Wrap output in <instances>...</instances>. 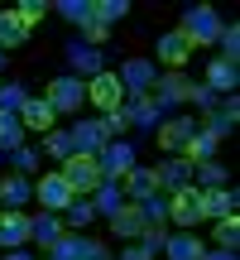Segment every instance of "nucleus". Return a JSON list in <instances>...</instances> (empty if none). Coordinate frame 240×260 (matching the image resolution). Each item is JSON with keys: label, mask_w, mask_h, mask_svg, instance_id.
I'll use <instances>...</instances> for the list:
<instances>
[{"label": "nucleus", "mask_w": 240, "mask_h": 260, "mask_svg": "<svg viewBox=\"0 0 240 260\" xmlns=\"http://www.w3.org/2000/svg\"><path fill=\"white\" fill-rule=\"evenodd\" d=\"M24 39H29L24 19H19L15 10H0V53H5V48H19Z\"/></svg>", "instance_id": "nucleus-27"}, {"label": "nucleus", "mask_w": 240, "mask_h": 260, "mask_svg": "<svg viewBox=\"0 0 240 260\" xmlns=\"http://www.w3.org/2000/svg\"><path fill=\"white\" fill-rule=\"evenodd\" d=\"M139 212H144V222H168V198L164 193H149L144 203H139Z\"/></svg>", "instance_id": "nucleus-37"}, {"label": "nucleus", "mask_w": 240, "mask_h": 260, "mask_svg": "<svg viewBox=\"0 0 240 260\" xmlns=\"http://www.w3.org/2000/svg\"><path fill=\"white\" fill-rule=\"evenodd\" d=\"M168 222H178V232H192L197 222H207V217H202V198H197V188H183V193L168 198Z\"/></svg>", "instance_id": "nucleus-9"}, {"label": "nucleus", "mask_w": 240, "mask_h": 260, "mask_svg": "<svg viewBox=\"0 0 240 260\" xmlns=\"http://www.w3.org/2000/svg\"><path fill=\"white\" fill-rule=\"evenodd\" d=\"M29 198H34V178H24V174L0 178V203H5V207H24Z\"/></svg>", "instance_id": "nucleus-26"}, {"label": "nucleus", "mask_w": 240, "mask_h": 260, "mask_svg": "<svg viewBox=\"0 0 240 260\" xmlns=\"http://www.w3.org/2000/svg\"><path fill=\"white\" fill-rule=\"evenodd\" d=\"M120 193H130L135 203H144L149 193H158V174H154V169H144V164H135L125 178H120Z\"/></svg>", "instance_id": "nucleus-20"}, {"label": "nucleus", "mask_w": 240, "mask_h": 260, "mask_svg": "<svg viewBox=\"0 0 240 260\" xmlns=\"http://www.w3.org/2000/svg\"><path fill=\"white\" fill-rule=\"evenodd\" d=\"M187 34V44H216L221 39V15H216L212 5H192V10H183V24H178Z\"/></svg>", "instance_id": "nucleus-3"}, {"label": "nucleus", "mask_w": 240, "mask_h": 260, "mask_svg": "<svg viewBox=\"0 0 240 260\" xmlns=\"http://www.w3.org/2000/svg\"><path fill=\"white\" fill-rule=\"evenodd\" d=\"M192 135H197L192 116H168V121H158V149H164V154H183Z\"/></svg>", "instance_id": "nucleus-8"}, {"label": "nucleus", "mask_w": 240, "mask_h": 260, "mask_svg": "<svg viewBox=\"0 0 240 260\" xmlns=\"http://www.w3.org/2000/svg\"><path fill=\"white\" fill-rule=\"evenodd\" d=\"M63 183L72 188V198H87V193H96L101 188V164H96V154H72V159H63Z\"/></svg>", "instance_id": "nucleus-1"}, {"label": "nucleus", "mask_w": 240, "mask_h": 260, "mask_svg": "<svg viewBox=\"0 0 240 260\" xmlns=\"http://www.w3.org/2000/svg\"><path fill=\"white\" fill-rule=\"evenodd\" d=\"M216 246H226V251H235V246H240V222H235V212L216 222Z\"/></svg>", "instance_id": "nucleus-36"}, {"label": "nucleus", "mask_w": 240, "mask_h": 260, "mask_svg": "<svg viewBox=\"0 0 240 260\" xmlns=\"http://www.w3.org/2000/svg\"><path fill=\"white\" fill-rule=\"evenodd\" d=\"M19 125L24 130H53V106L44 102V96H24V106H19Z\"/></svg>", "instance_id": "nucleus-22"}, {"label": "nucleus", "mask_w": 240, "mask_h": 260, "mask_svg": "<svg viewBox=\"0 0 240 260\" xmlns=\"http://www.w3.org/2000/svg\"><path fill=\"white\" fill-rule=\"evenodd\" d=\"M67 140H72V154H96V149L106 145V135H101V125H96V121H72Z\"/></svg>", "instance_id": "nucleus-23"}, {"label": "nucleus", "mask_w": 240, "mask_h": 260, "mask_svg": "<svg viewBox=\"0 0 240 260\" xmlns=\"http://www.w3.org/2000/svg\"><path fill=\"white\" fill-rule=\"evenodd\" d=\"M120 260H154V255H149V251H144V246H130V251H125V255H120Z\"/></svg>", "instance_id": "nucleus-47"}, {"label": "nucleus", "mask_w": 240, "mask_h": 260, "mask_svg": "<svg viewBox=\"0 0 240 260\" xmlns=\"http://www.w3.org/2000/svg\"><path fill=\"white\" fill-rule=\"evenodd\" d=\"M216 44L226 48V63H235V53H240V29L235 24H221V39H216Z\"/></svg>", "instance_id": "nucleus-44"}, {"label": "nucleus", "mask_w": 240, "mask_h": 260, "mask_svg": "<svg viewBox=\"0 0 240 260\" xmlns=\"http://www.w3.org/2000/svg\"><path fill=\"white\" fill-rule=\"evenodd\" d=\"M216 145H221V140H212V135H207V130H197V135L187 140L183 159H187V164H207V159H216Z\"/></svg>", "instance_id": "nucleus-30"}, {"label": "nucleus", "mask_w": 240, "mask_h": 260, "mask_svg": "<svg viewBox=\"0 0 240 260\" xmlns=\"http://www.w3.org/2000/svg\"><path fill=\"white\" fill-rule=\"evenodd\" d=\"M24 87H19V82H5V87H0V111H19V106H24Z\"/></svg>", "instance_id": "nucleus-40"}, {"label": "nucleus", "mask_w": 240, "mask_h": 260, "mask_svg": "<svg viewBox=\"0 0 240 260\" xmlns=\"http://www.w3.org/2000/svg\"><path fill=\"white\" fill-rule=\"evenodd\" d=\"M120 111H125V121H130V125H158V121H164V106H158L149 92H144V96H130Z\"/></svg>", "instance_id": "nucleus-21"}, {"label": "nucleus", "mask_w": 240, "mask_h": 260, "mask_svg": "<svg viewBox=\"0 0 240 260\" xmlns=\"http://www.w3.org/2000/svg\"><path fill=\"white\" fill-rule=\"evenodd\" d=\"M0 159H5V154H0Z\"/></svg>", "instance_id": "nucleus-50"}, {"label": "nucleus", "mask_w": 240, "mask_h": 260, "mask_svg": "<svg viewBox=\"0 0 240 260\" xmlns=\"http://www.w3.org/2000/svg\"><path fill=\"white\" fill-rule=\"evenodd\" d=\"M24 145V125H19L15 111H0V154H15Z\"/></svg>", "instance_id": "nucleus-28"}, {"label": "nucleus", "mask_w": 240, "mask_h": 260, "mask_svg": "<svg viewBox=\"0 0 240 260\" xmlns=\"http://www.w3.org/2000/svg\"><path fill=\"white\" fill-rule=\"evenodd\" d=\"M164 241H168V226H164V222H149L144 232H139V246H144L149 255H158V251H164Z\"/></svg>", "instance_id": "nucleus-35"}, {"label": "nucleus", "mask_w": 240, "mask_h": 260, "mask_svg": "<svg viewBox=\"0 0 240 260\" xmlns=\"http://www.w3.org/2000/svg\"><path fill=\"white\" fill-rule=\"evenodd\" d=\"M187 58H192V44H187L183 29H168V34H158V63H164V73H183Z\"/></svg>", "instance_id": "nucleus-11"}, {"label": "nucleus", "mask_w": 240, "mask_h": 260, "mask_svg": "<svg viewBox=\"0 0 240 260\" xmlns=\"http://www.w3.org/2000/svg\"><path fill=\"white\" fill-rule=\"evenodd\" d=\"M58 217H63V226H72V232H82V226H87V222L96 217V207H92V198H72V203H67V207H63Z\"/></svg>", "instance_id": "nucleus-31"}, {"label": "nucleus", "mask_w": 240, "mask_h": 260, "mask_svg": "<svg viewBox=\"0 0 240 260\" xmlns=\"http://www.w3.org/2000/svg\"><path fill=\"white\" fill-rule=\"evenodd\" d=\"M67 63H72V77H77V82H82V77L92 82V77L101 73V48H87V44H77V39H72V44H67Z\"/></svg>", "instance_id": "nucleus-16"}, {"label": "nucleus", "mask_w": 240, "mask_h": 260, "mask_svg": "<svg viewBox=\"0 0 240 260\" xmlns=\"http://www.w3.org/2000/svg\"><path fill=\"white\" fill-rule=\"evenodd\" d=\"M48 260H111L101 241H87L77 232H63L53 246H48Z\"/></svg>", "instance_id": "nucleus-4"}, {"label": "nucleus", "mask_w": 240, "mask_h": 260, "mask_svg": "<svg viewBox=\"0 0 240 260\" xmlns=\"http://www.w3.org/2000/svg\"><path fill=\"white\" fill-rule=\"evenodd\" d=\"M48 154H53V159H72V140H67V130H53V135H48Z\"/></svg>", "instance_id": "nucleus-45"}, {"label": "nucleus", "mask_w": 240, "mask_h": 260, "mask_svg": "<svg viewBox=\"0 0 240 260\" xmlns=\"http://www.w3.org/2000/svg\"><path fill=\"white\" fill-rule=\"evenodd\" d=\"M96 125H101V135H106V140H120V135H125V130H130L125 111H106V116H101V121H96Z\"/></svg>", "instance_id": "nucleus-39"}, {"label": "nucleus", "mask_w": 240, "mask_h": 260, "mask_svg": "<svg viewBox=\"0 0 240 260\" xmlns=\"http://www.w3.org/2000/svg\"><path fill=\"white\" fill-rule=\"evenodd\" d=\"M10 159H15V169H19V174H24V178L34 174V169H38V149H29V145H19V149H15V154H10Z\"/></svg>", "instance_id": "nucleus-43"}, {"label": "nucleus", "mask_w": 240, "mask_h": 260, "mask_svg": "<svg viewBox=\"0 0 240 260\" xmlns=\"http://www.w3.org/2000/svg\"><path fill=\"white\" fill-rule=\"evenodd\" d=\"M235 82H240V68L235 63H226V58H216V63H207V92H216V96H235Z\"/></svg>", "instance_id": "nucleus-18"}, {"label": "nucleus", "mask_w": 240, "mask_h": 260, "mask_svg": "<svg viewBox=\"0 0 240 260\" xmlns=\"http://www.w3.org/2000/svg\"><path fill=\"white\" fill-rule=\"evenodd\" d=\"M87 102L101 106V116H106V111H120V106H125V87H120V77L101 68V73L87 82Z\"/></svg>", "instance_id": "nucleus-6"}, {"label": "nucleus", "mask_w": 240, "mask_h": 260, "mask_svg": "<svg viewBox=\"0 0 240 260\" xmlns=\"http://www.w3.org/2000/svg\"><path fill=\"white\" fill-rule=\"evenodd\" d=\"M15 15H19V19H24V29H34V24H38V19H44V15H48V5H44V0H24V5H19V10H15Z\"/></svg>", "instance_id": "nucleus-42"}, {"label": "nucleus", "mask_w": 240, "mask_h": 260, "mask_svg": "<svg viewBox=\"0 0 240 260\" xmlns=\"http://www.w3.org/2000/svg\"><path fill=\"white\" fill-rule=\"evenodd\" d=\"M144 212H139V203H120L115 207V212H111V232L115 236H135V241H139V232H144Z\"/></svg>", "instance_id": "nucleus-24"}, {"label": "nucleus", "mask_w": 240, "mask_h": 260, "mask_svg": "<svg viewBox=\"0 0 240 260\" xmlns=\"http://www.w3.org/2000/svg\"><path fill=\"white\" fill-rule=\"evenodd\" d=\"M106 39H111V24H101V19L92 15V19L82 24V39H77V44H87V48H101Z\"/></svg>", "instance_id": "nucleus-34"}, {"label": "nucleus", "mask_w": 240, "mask_h": 260, "mask_svg": "<svg viewBox=\"0 0 240 260\" xmlns=\"http://www.w3.org/2000/svg\"><path fill=\"white\" fill-rule=\"evenodd\" d=\"M29 226H34V217L24 207H5L0 212V251H19L29 241Z\"/></svg>", "instance_id": "nucleus-10"}, {"label": "nucleus", "mask_w": 240, "mask_h": 260, "mask_svg": "<svg viewBox=\"0 0 240 260\" xmlns=\"http://www.w3.org/2000/svg\"><path fill=\"white\" fill-rule=\"evenodd\" d=\"M235 121H240V102H235V96H226V102H216V111L202 116V130H207L212 140H226V135L235 130Z\"/></svg>", "instance_id": "nucleus-15"}, {"label": "nucleus", "mask_w": 240, "mask_h": 260, "mask_svg": "<svg viewBox=\"0 0 240 260\" xmlns=\"http://www.w3.org/2000/svg\"><path fill=\"white\" fill-rule=\"evenodd\" d=\"M0 68H5V53H0Z\"/></svg>", "instance_id": "nucleus-49"}, {"label": "nucleus", "mask_w": 240, "mask_h": 260, "mask_svg": "<svg viewBox=\"0 0 240 260\" xmlns=\"http://www.w3.org/2000/svg\"><path fill=\"white\" fill-rule=\"evenodd\" d=\"M202 236L197 232H168V241H164V255L168 260H202Z\"/></svg>", "instance_id": "nucleus-19"}, {"label": "nucleus", "mask_w": 240, "mask_h": 260, "mask_svg": "<svg viewBox=\"0 0 240 260\" xmlns=\"http://www.w3.org/2000/svg\"><path fill=\"white\" fill-rule=\"evenodd\" d=\"M34 198L44 212H63L72 203V188L63 183V174H44V178H34Z\"/></svg>", "instance_id": "nucleus-12"}, {"label": "nucleus", "mask_w": 240, "mask_h": 260, "mask_svg": "<svg viewBox=\"0 0 240 260\" xmlns=\"http://www.w3.org/2000/svg\"><path fill=\"white\" fill-rule=\"evenodd\" d=\"M197 198H202V217L207 222H221V217L235 212V193L231 188H197Z\"/></svg>", "instance_id": "nucleus-17"}, {"label": "nucleus", "mask_w": 240, "mask_h": 260, "mask_svg": "<svg viewBox=\"0 0 240 260\" xmlns=\"http://www.w3.org/2000/svg\"><path fill=\"white\" fill-rule=\"evenodd\" d=\"M154 174H158V188H164L168 198H173V193H183V188H192V164H187L183 154H168L164 164L154 169Z\"/></svg>", "instance_id": "nucleus-14"}, {"label": "nucleus", "mask_w": 240, "mask_h": 260, "mask_svg": "<svg viewBox=\"0 0 240 260\" xmlns=\"http://www.w3.org/2000/svg\"><path fill=\"white\" fill-rule=\"evenodd\" d=\"M58 15H63L67 24H77V29H82L87 19H92V0H63V5H58Z\"/></svg>", "instance_id": "nucleus-33"}, {"label": "nucleus", "mask_w": 240, "mask_h": 260, "mask_svg": "<svg viewBox=\"0 0 240 260\" xmlns=\"http://www.w3.org/2000/svg\"><path fill=\"white\" fill-rule=\"evenodd\" d=\"M125 0H96V5H92V15L96 19H101V24H115V19H125Z\"/></svg>", "instance_id": "nucleus-38"}, {"label": "nucleus", "mask_w": 240, "mask_h": 260, "mask_svg": "<svg viewBox=\"0 0 240 260\" xmlns=\"http://www.w3.org/2000/svg\"><path fill=\"white\" fill-rule=\"evenodd\" d=\"M187 102H192V106H197V111H202V116H207V111H216V102H221V96H216V92H207V87H202V82H192V92H187Z\"/></svg>", "instance_id": "nucleus-41"}, {"label": "nucleus", "mask_w": 240, "mask_h": 260, "mask_svg": "<svg viewBox=\"0 0 240 260\" xmlns=\"http://www.w3.org/2000/svg\"><path fill=\"white\" fill-rule=\"evenodd\" d=\"M187 92H192V82H187V73H158V82H154V102L164 106H187Z\"/></svg>", "instance_id": "nucleus-13"}, {"label": "nucleus", "mask_w": 240, "mask_h": 260, "mask_svg": "<svg viewBox=\"0 0 240 260\" xmlns=\"http://www.w3.org/2000/svg\"><path fill=\"white\" fill-rule=\"evenodd\" d=\"M120 203H125V193H120V183H115V178H101V188L92 193V207H96V212H106V217H111V212H115Z\"/></svg>", "instance_id": "nucleus-32"}, {"label": "nucleus", "mask_w": 240, "mask_h": 260, "mask_svg": "<svg viewBox=\"0 0 240 260\" xmlns=\"http://www.w3.org/2000/svg\"><path fill=\"white\" fill-rule=\"evenodd\" d=\"M44 102L53 106V116H72V111H82V102H87V82H77L72 73H63V77H53V82L44 87Z\"/></svg>", "instance_id": "nucleus-2"}, {"label": "nucleus", "mask_w": 240, "mask_h": 260, "mask_svg": "<svg viewBox=\"0 0 240 260\" xmlns=\"http://www.w3.org/2000/svg\"><path fill=\"white\" fill-rule=\"evenodd\" d=\"M5 260H34V255H29L24 246H19V251H5Z\"/></svg>", "instance_id": "nucleus-48"}, {"label": "nucleus", "mask_w": 240, "mask_h": 260, "mask_svg": "<svg viewBox=\"0 0 240 260\" xmlns=\"http://www.w3.org/2000/svg\"><path fill=\"white\" fill-rule=\"evenodd\" d=\"M202 260H235V251H226V246H216V251H202Z\"/></svg>", "instance_id": "nucleus-46"}, {"label": "nucleus", "mask_w": 240, "mask_h": 260, "mask_svg": "<svg viewBox=\"0 0 240 260\" xmlns=\"http://www.w3.org/2000/svg\"><path fill=\"white\" fill-rule=\"evenodd\" d=\"M120 87H125V96H144V92H154V82H158V68L149 63V58H130L125 68H120Z\"/></svg>", "instance_id": "nucleus-7"}, {"label": "nucleus", "mask_w": 240, "mask_h": 260, "mask_svg": "<svg viewBox=\"0 0 240 260\" xmlns=\"http://www.w3.org/2000/svg\"><path fill=\"white\" fill-rule=\"evenodd\" d=\"M96 164H101V178H115V183H120L139 159H135V145H125V140H106V145L96 149Z\"/></svg>", "instance_id": "nucleus-5"}, {"label": "nucleus", "mask_w": 240, "mask_h": 260, "mask_svg": "<svg viewBox=\"0 0 240 260\" xmlns=\"http://www.w3.org/2000/svg\"><path fill=\"white\" fill-rule=\"evenodd\" d=\"M231 178H226V164H216V159H207V164H192V188H226Z\"/></svg>", "instance_id": "nucleus-29"}, {"label": "nucleus", "mask_w": 240, "mask_h": 260, "mask_svg": "<svg viewBox=\"0 0 240 260\" xmlns=\"http://www.w3.org/2000/svg\"><path fill=\"white\" fill-rule=\"evenodd\" d=\"M63 232H67V226H63V217H58V212H38V217H34V226H29V241L48 251V246H53Z\"/></svg>", "instance_id": "nucleus-25"}]
</instances>
